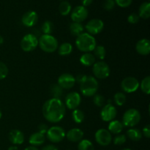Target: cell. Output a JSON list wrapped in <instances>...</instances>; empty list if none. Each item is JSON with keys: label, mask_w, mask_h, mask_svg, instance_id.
<instances>
[{"label": "cell", "mask_w": 150, "mask_h": 150, "mask_svg": "<svg viewBox=\"0 0 150 150\" xmlns=\"http://www.w3.org/2000/svg\"><path fill=\"white\" fill-rule=\"evenodd\" d=\"M42 115L48 122L51 123L59 122L66 114V107L61 99L51 98L42 105Z\"/></svg>", "instance_id": "1"}, {"label": "cell", "mask_w": 150, "mask_h": 150, "mask_svg": "<svg viewBox=\"0 0 150 150\" xmlns=\"http://www.w3.org/2000/svg\"><path fill=\"white\" fill-rule=\"evenodd\" d=\"M76 45L78 49L83 53H90L93 51L97 45L95 37L89 35L87 32H83L77 37Z\"/></svg>", "instance_id": "2"}, {"label": "cell", "mask_w": 150, "mask_h": 150, "mask_svg": "<svg viewBox=\"0 0 150 150\" xmlns=\"http://www.w3.org/2000/svg\"><path fill=\"white\" fill-rule=\"evenodd\" d=\"M38 45L41 50L46 53H54L59 47L58 41L51 35H42L38 39Z\"/></svg>", "instance_id": "3"}, {"label": "cell", "mask_w": 150, "mask_h": 150, "mask_svg": "<svg viewBox=\"0 0 150 150\" xmlns=\"http://www.w3.org/2000/svg\"><path fill=\"white\" fill-rule=\"evenodd\" d=\"M98 90V82L93 76H86L82 83H80V91L83 96L92 97Z\"/></svg>", "instance_id": "4"}, {"label": "cell", "mask_w": 150, "mask_h": 150, "mask_svg": "<svg viewBox=\"0 0 150 150\" xmlns=\"http://www.w3.org/2000/svg\"><path fill=\"white\" fill-rule=\"evenodd\" d=\"M141 113L136 108H130L123 114L122 125L124 127H133L137 125L141 121Z\"/></svg>", "instance_id": "5"}, {"label": "cell", "mask_w": 150, "mask_h": 150, "mask_svg": "<svg viewBox=\"0 0 150 150\" xmlns=\"http://www.w3.org/2000/svg\"><path fill=\"white\" fill-rule=\"evenodd\" d=\"M38 46V38L36 35L29 33L23 36L21 41V48L25 52H31Z\"/></svg>", "instance_id": "6"}, {"label": "cell", "mask_w": 150, "mask_h": 150, "mask_svg": "<svg viewBox=\"0 0 150 150\" xmlns=\"http://www.w3.org/2000/svg\"><path fill=\"white\" fill-rule=\"evenodd\" d=\"M92 72L95 78L98 79H105L109 76L111 70L109 66L103 61L95 62L92 66Z\"/></svg>", "instance_id": "7"}, {"label": "cell", "mask_w": 150, "mask_h": 150, "mask_svg": "<svg viewBox=\"0 0 150 150\" xmlns=\"http://www.w3.org/2000/svg\"><path fill=\"white\" fill-rule=\"evenodd\" d=\"M65 136V131L60 126H53L48 128L46 133L47 139L53 143H59L64 140Z\"/></svg>", "instance_id": "8"}, {"label": "cell", "mask_w": 150, "mask_h": 150, "mask_svg": "<svg viewBox=\"0 0 150 150\" xmlns=\"http://www.w3.org/2000/svg\"><path fill=\"white\" fill-rule=\"evenodd\" d=\"M139 81L134 77H126L121 82V88L122 91L126 93H132L137 91L139 87Z\"/></svg>", "instance_id": "9"}, {"label": "cell", "mask_w": 150, "mask_h": 150, "mask_svg": "<svg viewBox=\"0 0 150 150\" xmlns=\"http://www.w3.org/2000/svg\"><path fill=\"white\" fill-rule=\"evenodd\" d=\"M95 139L97 143L100 146H105L109 145L112 142L111 133L106 129H99L95 135Z\"/></svg>", "instance_id": "10"}, {"label": "cell", "mask_w": 150, "mask_h": 150, "mask_svg": "<svg viewBox=\"0 0 150 150\" xmlns=\"http://www.w3.org/2000/svg\"><path fill=\"white\" fill-rule=\"evenodd\" d=\"M86 30L91 35H96L100 33L104 29V23L102 20L94 18L89 21L86 24Z\"/></svg>", "instance_id": "11"}, {"label": "cell", "mask_w": 150, "mask_h": 150, "mask_svg": "<svg viewBox=\"0 0 150 150\" xmlns=\"http://www.w3.org/2000/svg\"><path fill=\"white\" fill-rule=\"evenodd\" d=\"M117 108L112 103H107L103 106L100 111V117L104 122H111L115 119L117 116Z\"/></svg>", "instance_id": "12"}, {"label": "cell", "mask_w": 150, "mask_h": 150, "mask_svg": "<svg viewBox=\"0 0 150 150\" xmlns=\"http://www.w3.org/2000/svg\"><path fill=\"white\" fill-rule=\"evenodd\" d=\"M81 102V97L77 92H70L65 98V107L70 110L76 109L80 105Z\"/></svg>", "instance_id": "13"}, {"label": "cell", "mask_w": 150, "mask_h": 150, "mask_svg": "<svg viewBox=\"0 0 150 150\" xmlns=\"http://www.w3.org/2000/svg\"><path fill=\"white\" fill-rule=\"evenodd\" d=\"M88 14L89 13L86 7L82 5L77 6L72 11L71 19L73 22L81 23L87 18Z\"/></svg>", "instance_id": "14"}, {"label": "cell", "mask_w": 150, "mask_h": 150, "mask_svg": "<svg viewBox=\"0 0 150 150\" xmlns=\"http://www.w3.org/2000/svg\"><path fill=\"white\" fill-rule=\"evenodd\" d=\"M76 79L70 73H63L59 77L57 84L63 89H70L74 86Z\"/></svg>", "instance_id": "15"}, {"label": "cell", "mask_w": 150, "mask_h": 150, "mask_svg": "<svg viewBox=\"0 0 150 150\" xmlns=\"http://www.w3.org/2000/svg\"><path fill=\"white\" fill-rule=\"evenodd\" d=\"M38 21V15L35 11H28L22 16L21 22L26 27H32L35 26Z\"/></svg>", "instance_id": "16"}, {"label": "cell", "mask_w": 150, "mask_h": 150, "mask_svg": "<svg viewBox=\"0 0 150 150\" xmlns=\"http://www.w3.org/2000/svg\"><path fill=\"white\" fill-rule=\"evenodd\" d=\"M136 50L138 54L142 56H146L150 53V41L146 38H143L137 42Z\"/></svg>", "instance_id": "17"}, {"label": "cell", "mask_w": 150, "mask_h": 150, "mask_svg": "<svg viewBox=\"0 0 150 150\" xmlns=\"http://www.w3.org/2000/svg\"><path fill=\"white\" fill-rule=\"evenodd\" d=\"M24 139V135L19 130H12L9 133V140L14 145L22 144Z\"/></svg>", "instance_id": "18"}, {"label": "cell", "mask_w": 150, "mask_h": 150, "mask_svg": "<svg viewBox=\"0 0 150 150\" xmlns=\"http://www.w3.org/2000/svg\"><path fill=\"white\" fill-rule=\"evenodd\" d=\"M66 137L71 142H79L83 139V132L79 128H73L66 133Z\"/></svg>", "instance_id": "19"}, {"label": "cell", "mask_w": 150, "mask_h": 150, "mask_svg": "<svg viewBox=\"0 0 150 150\" xmlns=\"http://www.w3.org/2000/svg\"><path fill=\"white\" fill-rule=\"evenodd\" d=\"M45 140V135L42 134L39 132H36V133H34L31 135L29 139V142L32 146H38L43 144Z\"/></svg>", "instance_id": "20"}, {"label": "cell", "mask_w": 150, "mask_h": 150, "mask_svg": "<svg viewBox=\"0 0 150 150\" xmlns=\"http://www.w3.org/2000/svg\"><path fill=\"white\" fill-rule=\"evenodd\" d=\"M124 125H122V122L119 120H112L110 122L108 126V130L113 134H120L122 131Z\"/></svg>", "instance_id": "21"}, {"label": "cell", "mask_w": 150, "mask_h": 150, "mask_svg": "<svg viewBox=\"0 0 150 150\" xmlns=\"http://www.w3.org/2000/svg\"><path fill=\"white\" fill-rule=\"evenodd\" d=\"M80 62L86 67L93 66L95 63V57L92 53H83L80 57Z\"/></svg>", "instance_id": "22"}, {"label": "cell", "mask_w": 150, "mask_h": 150, "mask_svg": "<svg viewBox=\"0 0 150 150\" xmlns=\"http://www.w3.org/2000/svg\"><path fill=\"white\" fill-rule=\"evenodd\" d=\"M138 15L143 19L149 18L150 17V3L149 1L144 2L141 4Z\"/></svg>", "instance_id": "23"}, {"label": "cell", "mask_w": 150, "mask_h": 150, "mask_svg": "<svg viewBox=\"0 0 150 150\" xmlns=\"http://www.w3.org/2000/svg\"><path fill=\"white\" fill-rule=\"evenodd\" d=\"M70 32L72 35L73 36L78 37L82 33H83V30H84V27L81 23H77V22H73L70 24Z\"/></svg>", "instance_id": "24"}, {"label": "cell", "mask_w": 150, "mask_h": 150, "mask_svg": "<svg viewBox=\"0 0 150 150\" xmlns=\"http://www.w3.org/2000/svg\"><path fill=\"white\" fill-rule=\"evenodd\" d=\"M127 136L130 140L133 142H139L142 139V133L141 130L136 128H130L127 131Z\"/></svg>", "instance_id": "25"}, {"label": "cell", "mask_w": 150, "mask_h": 150, "mask_svg": "<svg viewBox=\"0 0 150 150\" xmlns=\"http://www.w3.org/2000/svg\"><path fill=\"white\" fill-rule=\"evenodd\" d=\"M73 51V45L70 42H64L58 47V53L62 57L70 55Z\"/></svg>", "instance_id": "26"}, {"label": "cell", "mask_w": 150, "mask_h": 150, "mask_svg": "<svg viewBox=\"0 0 150 150\" xmlns=\"http://www.w3.org/2000/svg\"><path fill=\"white\" fill-rule=\"evenodd\" d=\"M72 118L73 120L77 124H81L83 122L85 119V114L80 109H74L72 113Z\"/></svg>", "instance_id": "27"}, {"label": "cell", "mask_w": 150, "mask_h": 150, "mask_svg": "<svg viewBox=\"0 0 150 150\" xmlns=\"http://www.w3.org/2000/svg\"><path fill=\"white\" fill-rule=\"evenodd\" d=\"M93 51V55L95 56V58L97 57V58L100 60H103L105 59V55H106V51H105V48L103 45H96Z\"/></svg>", "instance_id": "28"}, {"label": "cell", "mask_w": 150, "mask_h": 150, "mask_svg": "<svg viewBox=\"0 0 150 150\" xmlns=\"http://www.w3.org/2000/svg\"><path fill=\"white\" fill-rule=\"evenodd\" d=\"M71 4L68 1H66L60 3L59 6V11L60 14L64 16H67L71 11Z\"/></svg>", "instance_id": "29"}, {"label": "cell", "mask_w": 150, "mask_h": 150, "mask_svg": "<svg viewBox=\"0 0 150 150\" xmlns=\"http://www.w3.org/2000/svg\"><path fill=\"white\" fill-rule=\"evenodd\" d=\"M79 150H95L93 144L88 139H82L78 145Z\"/></svg>", "instance_id": "30"}, {"label": "cell", "mask_w": 150, "mask_h": 150, "mask_svg": "<svg viewBox=\"0 0 150 150\" xmlns=\"http://www.w3.org/2000/svg\"><path fill=\"white\" fill-rule=\"evenodd\" d=\"M50 91H51V94L54 98L60 99V98L63 95V89H62L57 83L51 85V88H50Z\"/></svg>", "instance_id": "31"}, {"label": "cell", "mask_w": 150, "mask_h": 150, "mask_svg": "<svg viewBox=\"0 0 150 150\" xmlns=\"http://www.w3.org/2000/svg\"><path fill=\"white\" fill-rule=\"evenodd\" d=\"M54 24L50 21H45L41 26V30L43 35H51L54 31Z\"/></svg>", "instance_id": "32"}, {"label": "cell", "mask_w": 150, "mask_h": 150, "mask_svg": "<svg viewBox=\"0 0 150 150\" xmlns=\"http://www.w3.org/2000/svg\"><path fill=\"white\" fill-rule=\"evenodd\" d=\"M126 95L123 92H117L114 96V100L116 105L122 106L126 103Z\"/></svg>", "instance_id": "33"}, {"label": "cell", "mask_w": 150, "mask_h": 150, "mask_svg": "<svg viewBox=\"0 0 150 150\" xmlns=\"http://www.w3.org/2000/svg\"><path fill=\"white\" fill-rule=\"evenodd\" d=\"M141 86V89L144 93L146 94V95H149L150 94V77L149 76H146L145 77L143 80L142 81V83L139 85Z\"/></svg>", "instance_id": "34"}, {"label": "cell", "mask_w": 150, "mask_h": 150, "mask_svg": "<svg viewBox=\"0 0 150 150\" xmlns=\"http://www.w3.org/2000/svg\"><path fill=\"white\" fill-rule=\"evenodd\" d=\"M93 103L96 106L103 107L105 105V99L103 95L99 94H95L93 98Z\"/></svg>", "instance_id": "35"}, {"label": "cell", "mask_w": 150, "mask_h": 150, "mask_svg": "<svg viewBox=\"0 0 150 150\" xmlns=\"http://www.w3.org/2000/svg\"><path fill=\"white\" fill-rule=\"evenodd\" d=\"M126 141H127V137H126L125 135L124 134H118L117 136L114 137V139H113L114 144L115 145H117V146L124 144L126 142Z\"/></svg>", "instance_id": "36"}, {"label": "cell", "mask_w": 150, "mask_h": 150, "mask_svg": "<svg viewBox=\"0 0 150 150\" xmlns=\"http://www.w3.org/2000/svg\"><path fill=\"white\" fill-rule=\"evenodd\" d=\"M8 67L4 62H0V80L5 79L8 75Z\"/></svg>", "instance_id": "37"}, {"label": "cell", "mask_w": 150, "mask_h": 150, "mask_svg": "<svg viewBox=\"0 0 150 150\" xmlns=\"http://www.w3.org/2000/svg\"><path fill=\"white\" fill-rule=\"evenodd\" d=\"M139 19H140V17H139V15L137 13H131L127 17V21L129 22L131 24H136L139 21Z\"/></svg>", "instance_id": "38"}, {"label": "cell", "mask_w": 150, "mask_h": 150, "mask_svg": "<svg viewBox=\"0 0 150 150\" xmlns=\"http://www.w3.org/2000/svg\"><path fill=\"white\" fill-rule=\"evenodd\" d=\"M115 4L116 3L114 0H105L103 2V7L105 10L110 11L114 8Z\"/></svg>", "instance_id": "39"}, {"label": "cell", "mask_w": 150, "mask_h": 150, "mask_svg": "<svg viewBox=\"0 0 150 150\" xmlns=\"http://www.w3.org/2000/svg\"><path fill=\"white\" fill-rule=\"evenodd\" d=\"M116 4L121 7H127L131 4L132 0H114Z\"/></svg>", "instance_id": "40"}, {"label": "cell", "mask_w": 150, "mask_h": 150, "mask_svg": "<svg viewBox=\"0 0 150 150\" xmlns=\"http://www.w3.org/2000/svg\"><path fill=\"white\" fill-rule=\"evenodd\" d=\"M48 130V126L45 124H40L39 126H38V132L42 133V134L43 135L46 134Z\"/></svg>", "instance_id": "41"}, {"label": "cell", "mask_w": 150, "mask_h": 150, "mask_svg": "<svg viewBox=\"0 0 150 150\" xmlns=\"http://www.w3.org/2000/svg\"><path fill=\"white\" fill-rule=\"evenodd\" d=\"M142 135L145 136L146 138L149 139L150 137V125H147L145 126L143 128V130H142Z\"/></svg>", "instance_id": "42"}, {"label": "cell", "mask_w": 150, "mask_h": 150, "mask_svg": "<svg viewBox=\"0 0 150 150\" xmlns=\"http://www.w3.org/2000/svg\"><path fill=\"white\" fill-rule=\"evenodd\" d=\"M86 76H86V75H84V74L78 75V76L75 78V79H76V82H77L78 83H79V84H80V83H82V82L83 81V80L86 79Z\"/></svg>", "instance_id": "43"}, {"label": "cell", "mask_w": 150, "mask_h": 150, "mask_svg": "<svg viewBox=\"0 0 150 150\" xmlns=\"http://www.w3.org/2000/svg\"><path fill=\"white\" fill-rule=\"evenodd\" d=\"M42 150H58L57 147L54 145H47V146H44Z\"/></svg>", "instance_id": "44"}, {"label": "cell", "mask_w": 150, "mask_h": 150, "mask_svg": "<svg viewBox=\"0 0 150 150\" xmlns=\"http://www.w3.org/2000/svg\"><path fill=\"white\" fill-rule=\"evenodd\" d=\"M93 0H81L82 2V6L83 7H87V6H89L92 3Z\"/></svg>", "instance_id": "45"}, {"label": "cell", "mask_w": 150, "mask_h": 150, "mask_svg": "<svg viewBox=\"0 0 150 150\" xmlns=\"http://www.w3.org/2000/svg\"><path fill=\"white\" fill-rule=\"evenodd\" d=\"M24 150H39V149H38L36 146H28V147H26Z\"/></svg>", "instance_id": "46"}, {"label": "cell", "mask_w": 150, "mask_h": 150, "mask_svg": "<svg viewBox=\"0 0 150 150\" xmlns=\"http://www.w3.org/2000/svg\"><path fill=\"white\" fill-rule=\"evenodd\" d=\"M7 150H18V148L16 146H10Z\"/></svg>", "instance_id": "47"}, {"label": "cell", "mask_w": 150, "mask_h": 150, "mask_svg": "<svg viewBox=\"0 0 150 150\" xmlns=\"http://www.w3.org/2000/svg\"><path fill=\"white\" fill-rule=\"evenodd\" d=\"M3 42H4V38H2V36L0 35V45L3 44Z\"/></svg>", "instance_id": "48"}, {"label": "cell", "mask_w": 150, "mask_h": 150, "mask_svg": "<svg viewBox=\"0 0 150 150\" xmlns=\"http://www.w3.org/2000/svg\"><path fill=\"white\" fill-rule=\"evenodd\" d=\"M1 117H2V113H1V110H0V119L1 118Z\"/></svg>", "instance_id": "49"}, {"label": "cell", "mask_w": 150, "mask_h": 150, "mask_svg": "<svg viewBox=\"0 0 150 150\" xmlns=\"http://www.w3.org/2000/svg\"><path fill=\"white\" fill-rule=\"evenodd\" d=\"M122 150H132V149H129V148H125V149H122Z\"/></svg>", "instance_id": "50"}]
</instances>
